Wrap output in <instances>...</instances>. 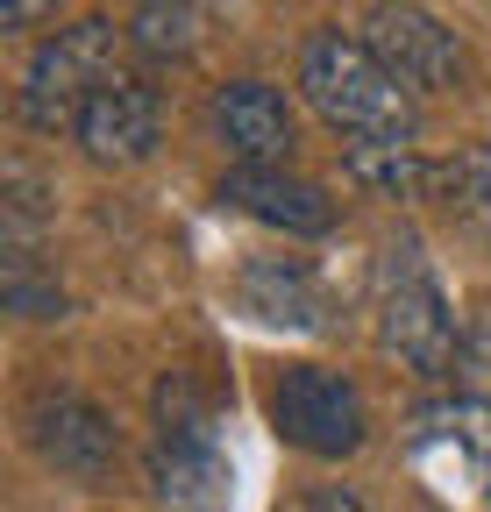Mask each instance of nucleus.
Instances as JSON below:
<instances>
[{
  "mask_svg": "<svg viewBox=\"0 0 491 512\" xmlns=\"http://www.w3.org/2000/svg\"><path fill=\"white\" fill-rule=\"evenodd\" d=\"M299 93L335 136L349 143H413L420 136V93H406L378 50L363 36H342V29H314L299 43Z\"/></svg>",
  "mask_w": 491,
  "mask_h": 512,
  "instance_id": "f257e3e1",
  "label": "nucleus"
},
{
  "mask_svg": "<svg viewBox=\"0 0 491 512\" xmlns=\"http://www.w3.org/2000/svg\"><path fill=\"white\" fill-rule=\"evenodd\" d=\"M378 349L399 356L413 377H456V356H463V320L435 278V264H427V249L413 235H392L385 256H378Z\"/></svg>",
  "mask_w": 491,
  "mask_h": 512,
  "instance_id": "f03ea898",
  "label": "nucleus"
},
{
  "mask_svg": "<svg viewBox=\"0 0 491 512\" xmlns=\"http://www.w3.org/2000/svg\"><path fill=\"white\" fill-rule=\"evenodd\" d=\"M114 72H121V36H114V22L86 15V22H72V29L43 36L36 57H29V72H22V93H15L22 128H36V136H72L79 114H86V100H93Z\"/></svg>",
  "mask_w": 491,
  "mask_h": 512,
  "instance_id": "7ed1b4c3",
  "label": "nucleus"
},
{
  "mask_svg": "<svg viewBox=\"0 0 491 512\" xmlns=\"http://www.w3.org/2000/svg\"><path fill=\"white\" fill-rule=\"evenodd\" d=\"M406 470L413 484L456 505V512H491V399H442L406 420Z\"/></svg>",
  "mask_w": 491,
  "mask_h": 512,
  "instance_id": "20e7f679",
  "label": "nucleus"
},
{
  "mask_svg": "<svg viewBox=\"0 0 491 512\" xmlns=\"http://www.w3.org/2000/svg\"><path fill=\"white\" fill-rule=\"evenodd\" d=\"M271 427H278L285 448H299V456L342 463V456H356V448L371 441V406H363V392L342 370L292 363L271 384Z\"/></svg>",
  "mask_w": 491,
  "mask_h": 512,
  "instance_id": "39448f33",
  "label": "nucleus"
},
{
  "mask_svg": "<svg viewBox=\"0 0 491 512\" xmlns=\"http://www.w3.org/2000/svg\"><path fill=\"white\" fill-rule=\"evenodd\" d=\"M150 484L157 498L171 505H214L221 498V456H214V420L193 392V377L186 370H171L157 384V441H150Z\"/></svg>",
  "mask_w": 491,
  "mask_h": 512,
  "instance_id": "423d86ee",
  "label": "nucleus"
},
{
  "mask_svg": "<svg viewBox=\"0 0 491 512\" xmlns=\"http://www.w3.org/2000/svg\"><path fill=\"white\" fill-rule=\"evenodd\" d=\"M363 43L378 50V64L406 86V93H456L463 72H470V57H463V36L442 22V15H427L413 8V0H378L371 15H363Z\"/></svg>",
  "mask_w": 491,
  "mask_h": 512,
  "instance_id": "0eeeda50",
  "label": "nucleus"
},
{
  "mask_svg": "<svg viewBox=\"0 0 491 512\" xmlns=\"http://www.w3.org/2000/svg\"><path fill=\"white\" fill-rule=\"evenodd\" d=\"M22 434H29V448L50 470L86 477V484H100L121 463V434H114L107 406H93L86 392H65V384H43V392L22 406Z\"/></svg>",
  "mask_w": 491,
  "mask_h": 512,
  "instance_id": "6e6552de",
  "label": "nucleus"
},
{
  "mask_svg": "<svg viewBox=\"0 0 491 512\" xmlns=\"http://www.w3.org/2000/svg\"><path fill=\"white\" fill-rule=\"evenodd\" d=\"M157 128H164L157 86L136 79V72H114V79L86 100L72 143H79L86 164H100V171H129V164H143V157L157 150Z\"/></svg>",
  "mask_w": 491,
  "mask_h": 512,
  "instance_id": "1a4fd4ad",
  "label": "nucleus"
},
{
  "mask_svg": "<svg viewBox=\"0 0 491 512\" xmlns=\"http://www.w3.org/2000/svg\"><path fill=\"white\" fill-rule=\"evenodd\" d=\"M207 121H214V143H221L235 164H285V150H292V107H285V93L264 86V79H228V86H214Z\"/></svg>",
  "mask_w": 491,
  "mask_h": 512,
  "instance_id": "9d476101",
  "label": "nucleus"
},
{
  "mask_svg": "<svg viewBox=\"0 0 491 512\" xmlns=\"http://www.w3.org/2000/svg\"><path fill=\"white\" fill-rule=\"evenodd\" d=\"M221 200L242 207L250 221H264V228H278V235H328L335 228V200L321 185L292 178L285 164H235L221 178Z\"/></svg>",
  "mask_w": 491,
  "mask_h": 512,
  "instance_id": "9b49d317",
  "label": "nucleus"
},
{
  "mask_svg": "<svg viewBox=\"0 0 491 512\" xmlns=\"http://www.w3.org/2000/svg\"><path fill=\"white\" fill-rule=\"evenodd\" d=\"M420 200H435L442 221L463 235V242H484L491 249V143H470L442 164H427V192Z\"/></svg>",
  "mask_w": 491,
  "mask_h": 512,
  "instance_id": "f8f14e48",
  "label": "nucleus"
},
{
  "mask_svg": "<svg viewBox=\"0 0 491 512\" xmlns=\"http://www.w3.org/2000/svg\"><path fill=\"white\" fill-rule=\"evenodd\" d=\"M242 306L257 320H271V328H321V313H328L314 271L299 256H264V264L242 271Z\"/></svg>",
  "mask_w": 491,
  "mask_h": 512,
  "instance_id": "ddd939ff",
  "label": "nucleus"
},
{
  "mask_svg": "<svg viewBox=\"0 0 491 512\" xmlns=\"http://www.w3.org/2000/svg\"><path fill=\"white\" fill-rule=\"evenodd\" d=\"M121 36H129L143 57H157V64H178L207 36V0H136V15H129Z\"/></svg>",
  "mask_w": 491,
  "mask_h": 512,
  "instance_id": "4468645a",
  "label": "nucleus"
},
{
  "mask_svg": "<svg viewBox=\"0 0 491 512\" xmlns=\"http://www.w3.org/2000/svg\"><path fill=\"white\" fill-rule=\"evenodd\" d=\"M349 178L385 192V200H420L427 192V157L413 143H349Z\"/></svg>",
  "mask_w": 491,
  "mask_h": 512,
  "instance_id": "2eb2a0df",
  "label": "nucleus"
},
{
  "mask_svg": "<svg viewBox=\"0 0 491 512\" xmlns=\"http://www.w3.org/2000/svg\"><path fill=\"white\" fill-rule=\"evenodd\" d=\"M8 306H15L22 320H65V292L36 278V249H29V242L8 249Z\"/></svg>",
  "mask_w": 491,
  "mask_h": 512,
  "instance_id": "dca6fc26",
  "label": "nucleus"
},
{
  "mask_svg": "<svg viewBox=\"0 0 491 512\" xmlns=\"http://www.w3.org/2000/svg\"><path fill=\"white\" fill-rule=\"evenodd\" d=\"M456 384H470V399H491V306H477L463 320V356H456Z\"/></svg>",
  "mask_w": 491,
  "mask_h": 512,
  "instance_id": "f3484780",
  "label": "nucleus"
},
{
  "mask_svg": "<svg viewBox=\"0 0 491 512\" xmlns=\"http://www.w3.org/2000/svg\"><path fill=\"white\" fill-rule=\"evenodd\" d=\"M43 15H57V0H0V29H8V36L43 29Z\"/></svg>",
  "mask_w": 491,
  "mask_h": 512,
  "instance_id": "a211bd4d",
  "label": "nucleus"
},
{
  "mask_svg": "<svg viewBox=\"0 0 491 512\" xmlns=\"http://www.w3.org/2000/svg\"><path fill=\"white\" fill-rule=\"evenodd\" d=\"M306 512H363V498H349L342 484H328V491H314V498H306Z\"/></svg>",
  "mask_w": 491,
  "mask_h": 512,
  "instance_id": "6ab92c4d",
  "label": "nucleus"
}]
</instances>
